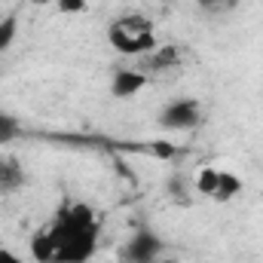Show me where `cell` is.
Returning <instances> with one entry per match:
<instances>
[{
	"label": "cell",
	"mask_w": 263,
	"mask_h": 263,
	"mask_svg": "<svg viewBox=\"0 0 263 263\" xmlns=\"http://www.w3.org/2000/svg\"><path fill=\"white\" fill-rule=\"evenodd\" d=\"M46 233L55 242V263H89L98 251V217L86 202L65 208Z\"/></svg>",
	"instance_id": "obj_1"
},
{
	"label": "cell",
	"mask_w": 263,
	"mask_h": 263,
	"mask_svg": "<svg viewBox=\"0 0 263 263\" xmlns=\"http://www.w3.org/2000/svg\"><path fill=\"white\" fill-rule=\"evenodd\" d=\"M107 43L120 55H147V52L156 49V34H153L150 18H144V15H126V18H120V22L110 25Z\"/></svg>",
	"instance_id": "obj_2"
},
{
	"label": "cell",
	"mask_w": 263,
	"mask_h": 263,
	"mask_svg": "<svg viewBox=\"0 0 263 263\" xmlns=\"http://www.w3.org/2000/svg\"><path fill=\"white\" fill-rule=\"evenodd\" d=\"M199 123H202V104H199L196 98H175L159 114V126L172 129V132L196 129Z\"/></svg>",
	"instance_id": "obj_3"
},
{
	"label": "cell",
	"mask_w": 263,
	"mask_h": 263,
	"mask_svg": "<svg viewBox=\"0 0 263 263\" xmlns=\"http://www.w3.org/2000/svg\"><path fill=\"white\" fill-rule=\"evenodd\" d=\"M162 248H165L162 239L153 230L141 227V230H135L129 236V242L123 248V257H126V263H156L162 257Z\"/></svg>",
	"instance_id": "obj_4"
},
{
	"label": "cell",
	"mask_w": 263,
	"mask_h": 263,
	"mask_svg": "<svg viewBox=\"0 0 263 263\" xmlns=\"http://www.w3.org/2000/svg\"><path fill=\"white\" fill-rule=\"evenodd\" d=\"M144 86H147V73H144V70H138V67H123V70H117L114 80H110V95H114V98H132V95H138Z\"/></svg>",
	"instance_id": "obj_5"
},
{
	"label": "cell",
	"mask_w": 263,
	"mask_h": 263,
	"mask_svg": "<svg viewBox=\"0 0 263 263\" xmlns=\"http://www.w3.org/2000/svg\"><path fill=\"white\" fill-rule=\"evenodd\" d=\"M178 65H181V52L175 46H156L153 52H147L141 59V67L138 70H144V73H162V70L178 67Z\"/></svg>",
	"instance_id": "obj_6"
},
{
	"label": "cell",
	"mask_w": 263,
	"mask_h": 263,
	"mask_svg": "<svg viewBox=\"0 0 263 263\" xmlns=\"http://www.w3.org/2000/svg\"><path fill=\"white\" fill-rule=\"evenodd\" d=\"M25 184H28V178H25L22 162H18L15 156L0 159V193H3V196H12V193H18Z\"/></svg>",
	"instance_id": "obj_7"
},
{
	"label": "cell",
	"mask_w": 263,
	"mask_h": 263,
	"mask_svg": "<svg viewBox=\"0 0 263 263\" xmlns=\"http://www.w3.org/2000/svg\"><path fill=\"white\" fill-rule=\"evenodd\" d=\"M242 193V178L239 175H233V172H220V178H217V190H214V202H230V199H236Z\"/></svg>",
	"instance_id": "obj_8"
},
{
	"label": "cell",
	"mask_w": 263,
	"mask_h": 263,
	"mask_svg": "<svg viewBox=\"0 0 263 263\" xmlns=\"http://www.w3.org/2000/svg\"><path fill=\"white\" fill-rule=\"evenodd\" d=\"M31 254L37 263H55V242L46 230H40L34 239H31Z\"/></svg>",
	"instance_id": "obj_9"
},
{
	"label": "cell",
	"mask_w": 263,
	"mask_h": 263,
	"mask_svg": "<svg viewBox=\"0 0 263 263\" xmlns=\"http://www.w3.org/2000/svg\"><path fill=\"white\" fill-rule=\"evenodd\" d=\"M165 193L172 196V202H175V205H181V208H190V205H193L190 187H187V181H184L181 175H172V178L165 181Z\"/></svg>",
	"instance_id": "obj_10"
},
{
	"label": "cell",
	"mask_w": 263,
	"mask_h": 263,
	"mask_svg": "<svg viewBox=\"0 0 263 263\" xmlns=\"http://www.w3.org/2000/svg\"><path fill=\"white\" fill-rule=\"evenodd\" d=\"M15 34H18V15H3L0 18V52H6L15 43Z\"/></svg>",
	"instance_id": "obj_11"
},
{
	"label": "cell",
	"mask_w": 263,
	"mask_h": 263,
	"mask_svg": "<svg viewBox=\"0 0 263 263\" xmlns=\"http://www.w3.org/2000/svg\"><path fill=\"white\" fill-rule=\"evenodd\" d=\"M217 178H220V172H217V168H208V165H205V168H199V175H196V190L211 199V196H214V190H217Z\"/></svg>",
	"instance_id": "obj_12"
},
{
	"label": "cell",
	"mask_w": 263,
	"mask_h": 263,
	"mask_svg": "<svg viewBox=\"0 0 263 263\" xmlns=\"http://www.w3.org/2000/svg\"><path fill=\"white\" fill-rule=\"evenodd\" d=\"M18 135H22V123H18L15 117H9V114H3V110H0V144L15 141Z\"/></svg>",
	"instance_id": "obj_13"
},
{
	"label": "cell",
	"mask_w": 263,
	"mask_h": 263,
	"mask_svg": "<svg viewBox=\"0 0 263 263\" xmlns=\"http://www.w3.org/2000/svg\"><path fill=\"white\" fill-rule=\"evenodd\" d=\"M89 9V0H59V12L65 15H80Z\"/></svg>",
	"instance_id": "obj_14"
},
{
	"label": "cell",
	"mask_w": 263,
	"mask_h": 263,
	"mask_svg": "<svg viewBox=\"0 0 263 263\" xmlns=\"http://www.w3.org/2000/svg\"><path fill=\"white\" fill-rule=\"evenodd\" d=\"M202 9H233L236 0H196Z\"/></svg>",
	"instance_id": "obj_15"
},
{
	"label": "cell",
	"mask_w": 263,
	"mask_h": 263,
	"mask_svg": "<svg viewBox=\"0 0 263 263\" xmlns=\"http://www.w3.org/2000/svg\"><path fill=\"white\" fill-rule=\"evenodd\" d=\"M153 153H159V159H172V156H175V147L159 141V144H153Z\"/></svg>",
	"instance_id": "obj_16"
},
{
	"label": "cell",
	"mask_w": 263,
	"mask_h": 263,
	"mask_svg": "<svg viewBox=\"0 0 263 263\" xmlns=\"http://www.w3.org/2000/svg\"><path fill=\"white\" fill-rule=\"evenodd\" d=\"M0 263H25L18 254H12L9 248H0Z\"/></svg>",
	"instance_id": "obj_17"
},
{
	"label": "cell",
	"mask_w": 263,
	"mask_h": 263,
	"mask_svg": "<svg viewBox=\"0 0 263 263\" xmlns=\"http://www.w3.org/2000/svg\"><path fill=\"white\" fill-rule=\"evenodd\" d=\"M156 263H181V260H172V257H159Z\"/></svg>",
	"instance_id": "obj_18"
}]
</instances>
